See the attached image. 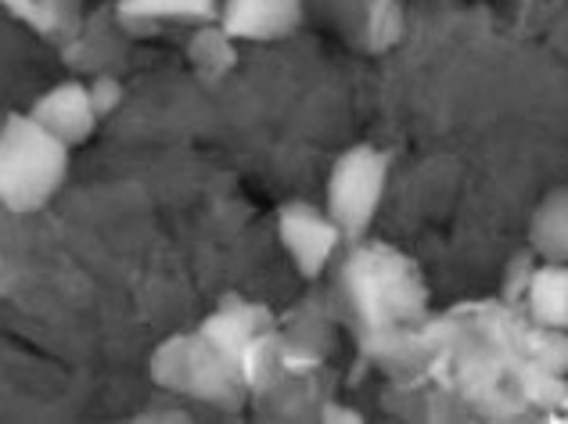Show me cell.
<instances>
[{
  "mask_svg": "<svg viewBox=\"0 0 568 424\" xmlns=\"http://www.w3.org/2000/svg\"><path fill=\"white\" fill-rule=\"evenodd\" d=\"M303 0H220L216 26L227 40L271 43L298 29Z\"/></svg>",
  "mask_w": 568,
  "mask_h": 424,
  "instance_id": "5",
  "label": "cell"
},
{
  "mask_svg": "<svg viewBox=\"0 0 568 424\" xmlns=\"http://www.w3.org/2000/svg\"><path fill=\"white\" fill-rule=\"evenodd\" d=\"M529 241L547 263H568V184L550 191L532 212Z\"/></svg>",
  "mask_w": 568,
  "mask_h": 424,
  "instance_id": "8",
  "label": "cell"
},
{
  "mask_svg": "<svg viewBox=\"0 0 568 424\" xmlns=\"http://www.w3.org/2000/svg\"><path fill=\"white\" fill-rule=\"evenodd\" d=\"M388 188V155L371 144H356L338 155L327 173V216L346 238H361L375 223Z\"/></svg>",
  "mask_w": 568,
  "mask_h": 424,
  "instance_id": "2",
  "label": "cell"
},
{
  "mask_svg": "<svg viewBox=\"0 0 568 424\" xmlns=\"http://www.w3.org/2000/svg\"><path fill=\"white\" fill-rule=\"evenodd\" d=\"M69 144L43 130L29 112H11L0 123V205L37 212L65 184Z\"/></svg>",
  "mask_w": 568,
  "mask_h": 424,
  "instance_id": "1",
  "label": "cell"
},
{
  "mask_svg": "<svg viewBox=\"0 0 568 424\" xmlns=\"http://www.w3.org/2000/svg\"><path fill=\"white\" fill-rule=\"evenodd\" d=\"M29 115H33L43 130H51L58 141H65L69 148L91 141L94 127L101 123L91 87L80 80H65L51 90H43L33 101V109H29Z\"/></svg>",
  "mask_w": 568,
  "mask_h": 424,
  "instance_id": "6",
  "label": "cell"
},
{
  "mask_svg": "<svg viewBox=\"0 0 568 424\" xmlns=\"http://www.w3.org/2000/svg\"><path fill=\"white\" fill-rule=\"evenodd\" d=\"M529 313L550 331H568V263H544L532 270Z\"/></svg>",
  "mask_w": 568,
  "mask_h": 424,
  "instance_id": "7",
  "label": "cell"
},
{
  "mask_svg": "<svg viewBox=\"0 0 568 424\" xmlns=\"http://www.w3.org/2000/svg\"><path fill=\"white\" fill-rule=\"evenodd\" d=\"M277 238L284 252L292 255V263L298 266V274L313 281L335 260V252L346 234L327 216V209H317L310 202H292L277 212Z\"/></svg>",
  "mask_w": 568,
  "mask_h": 424,
  "instance_id": "4",
  "label": "cell"
},
{
  "mask_svg": "<svg viewBox=\"0 0 568 424\" xmlns=\"http://www.w3.org/2000/svg\"><path fill=\"white\" fill-rule=\"evenodd\" d=\"M130 22H216L220 0H115Z\"/></svg>",
  "mask_w": 568,
  "mask_h": 424,
  "instance_id": "9",
  "label": "cell"
},
{
  "mask_svg": "<svg viewBox=\"0 0 568 424\" xmlns=\"http://www.w3.org/2000/svg\"><path fill=\"white\" fill-rule=\"evenodd\" d=\"M87 87H91L94 109H98L101 119L109 115V112H115V104H119V98H123V90H119V83L112 80V75H98V80L87 83Z\"/></svg>",
  "mask_w": 568,
  "mask_h": 424,
  "instance_id": "10",
  "label": "cell"
},
{
  "mask_svg": "<svg viewBox=\"0 0 568 424\" xmlns=\"http://www.w3.org/2000/svg\"><path fill=\"white\" fill-rule=\"evenodd\" d=\"M237 374H242L237 363L209 335L166 342L155 356L159 382L170 388H181L187 396H199V400L223 403L234 392Z\"/></svg>",
  "mask_w": 568,
  "mask_h": 424,
  "instance_id": "3",
  "label": "cell"
}]
</instances>
